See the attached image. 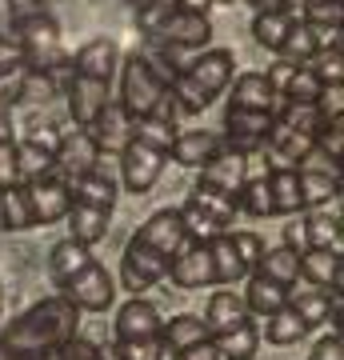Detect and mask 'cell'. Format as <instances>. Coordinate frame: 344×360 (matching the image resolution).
<instances>
[{"label": "cell", "instance_id": "cell-1", "mask_svg": "<svg viewBox=\"0 0 344 360\" xmlns=\"http://www.w3.org/2000/svg\"><path fill=\"white\" fill-rule=\"evenodd\" d=\"M80 328V309L60 292L44 296L40 304L25 309L16 321L4 324L0 333V352L8 360H40L44 352H56L64 340H72Z\"/></svg>", "mask_w": 344, "mask_h": 360}, {"label": "cell", "instance_id": "cell-2", "mask_svg": "<svg viewBox=\"0 0 344 360\" xmlns=\"http://www.w3.org/2000/svg\"><path fill=\"white\" fill-rule=\"evenodd\" d=\"M13 40L25 52V65L32 72H72V56L64 49L60 25L44 0H8Z\"/></svg>", "mask_w": 344, "mask_h": 360}, {"label": "cell", "instance_id": "cell-3", "mask_svg": "<svg viewBox=\"0 0 344 360\" xmlns=\"http://www.w3.org/2000/svg\"><path fill=\"white\" fill-rule=\"evenodd\" d=\"M232 77H236V56L229 49H208L196 60H189L180 77H172L168 92L180 112H204L220 92H229Z\"/></svg>", "mask_w": 344, "mask_h": 360}, {"label": "cell", "instance_id": "cell-4", "mask_svg": "<svg viewBox=\"0 0 344 360\" xmlns=\"http://www.w3.org/2000/svg\"><path fill=\"white\" fill-rule=\"evenodd\" d=\"M120 108H125L128 120H144V116H156V120H168L177 124V108H172V92L160 80L148 56H128L125 68H120Z\"/></svg>", "mask_w": 344, "mask_h": 360}, {"label": "cell", "instance_id": "cell-5", "mask_svg": "<svg viewBox=\"0 0 344 360\" xmlns=\"http://www.w3.org/2000/svg\"><path fill=\"white\" fill-rule=\"evenodd\" d=\"M232 217H236V196L212 193L196 184L189 193V200L180 205V220H184V236L189 240H212L232 232Z\"/></svg>", "mask_w": 344, "mask_h": 360}, {"label": "cell", "instance_id": "cell-6", "mask_svg": "<svg viewBox=\"0 0 344 360\" xmlns=\"http://www.w3.org/2000/svg\"><path fill=\"white\" fill-rule=\"evenodd\" d=\"M113 292H116V284H113V276H108V269H104L101 260L84 264L72 281L60 284V296L72 300L80 312H104L113 304Z\"/></svg>", "mask_w": 344, "mask_h": 360}, {"label": "cell", "instance_id": "cell-7", "mask_svg": "<svg viewBox=\"0 0 344 360\" xmlns=\"http://www.w3.org/2000/svg\"><path fill=\"white\" fill-rule=\"evenodd\" d=\"M168 276V257H160L156 248L141 245L136 236L125 245V260H120V284H125L132 296L148 292L153 284H160Z\"/></svg>", "mask_w": 344, "mask_h": 360}, {"label": "cell", "instance_id": "cell-8", "mask_svg": "<svg viewBox=\"0 0 344 360\" xmlns=\"http://www.w3.org/2000/svg\"><path fill=\"white\" fill-rule=\"evenodd\" d=\"M25 188V200H28V212H32V229H44V224H60L68 217V180L60 172H52L44 180H32V184H20Z\"/></svg>", "mask_w": 344, "mask_h": 360}, {"label": "cell", "instance_id": "cell-9", "mask_svg": "<svg viewBox=\"0 0 344 360\" xmlns=\"http://www.w3.org/2000/svg\"><path fill=\"white\" fill-rule=\"evenodd\" d=\"M148 40L160 44V49L192 52V49H204V44L212 40V25H208V16H200V13H180L177 8V13L165 16V20L148 32Z\"/></svg>", "mask_w": 344, "mask_h": 360}, {"label": "cell", "instance_id": "cell-10", "mask_svg": "<svg viewBox=\"0 0 344 360\" xmlns=\"http://www.w3.org/2000/svg\"><path fill=\"white\" fill-rule=\"evenodd\" d=\"M165 160H168V153H160V148H148V144H141V141H128L125 148H120V176H125V188L132 196H144L156 180H160Z\"/></svg>", "mask_w": 344, "mask_h": 360}, {"label": "cell", "instance_id": "cell-11", "mask_svg": "<svg viewBox=\"0 0 344 360\" xmlns=\"http://www.w3.org/2000/svg\"><path fill=\"white\" fill-rule=\"evenodd\" d=\"M168 281L192 292V288H212V252L208 240H184L177 257L168 260Z\"/></svg>", "mask_w": 344, "mask_h": 360}, {"label": "cell", "instance_id": "cell-12", "mask_svg": "<svg viewBox=\"0 0 344 360\" xmlns=\"http://www.w3.org/2000/svg\"><path fill=\"white\" fill-rule=\"evenodd\" d=\"M92 168H101V148L89 136V129H72L60 132V144H56V172L64 180H77Z\"/></svg>", "mask_w": 344, "mask_h": 360}, {"label": "cell", "instance_id": "cell-13", "mask_svg": "<svg viewBox=\"0 0 344 360\" xmlns=\"http://www.w3.org/2000/svg\"><path fill=\"white\" fill-rule=\"evenodd\" d=\"M136 240L148 248H156L160 257H177V248L189 240L184 236V220H180V208H156L153 217L144 220L141 229H136Z\"/></svg>", "mask_w": 344, "mask_h": 360}, {"label": "cell", "instance_id": "cell-14", "mask_svg": "<svg viewBox=\"0 0 344 360\" xmlns=\"http://www.w3.org/2000/svg\"><path fill=\"white\" fill-rule=\"evenodd\" d=\"M165 328V316L153 300L144 296H132L125 309L116 312V345H128V340H148V336H160Z\"/></svg>", "mask_w": 344, "mask_h": 360}, {"label": "cell", "instance_id": "cell-15", "mask_svg": "<svg viewBox=\"0 0 344 360\" xmlns=\"http://www.w3.org/2000/svg\"><path fill=\"white\" fill-rule=\"evenodd\" d=\"M68 112H72V124L77 129H89L96 112L108 104V80H92V77H68Z\"/></svg>", "mask_w": 344, "mask_h": 360}, {"label": "cell", "instance_id": "cell-16", "mask_svg": "<svg viewBox=\"0 0 344 360\" xmlns=\"http://www.w3.org/2000/svg\"><path fill=\"white\" fill-rule=\"evenodd\" d=\"M248 180V156H236L229 148H220L208 165L200 168V184L212 188V193H224V196H236Z\"/></svg>", "mask_w": 344, "mask_h": 360}, {"label": "cell", "instance_id": "cell-17", "mask_svg": "<svg viewBox=\"0 0 344 360\" xmlns=\"http://www.w3.org/2000/svg\"><path fill=\"white\" fill-rule=\"evenodd\" d=\"M204 328H208V340L212 336H224L232 333V328H241V324H248L253 316H248V309H244V300L232 288H217V292L208 296V309H204Z\"/></svg>", "mask_w": 344, "mask_h": 360}, {"label": "cell", "instance_id": "cell-18", "mask_svg": "<svg viewBox=\"0 0 344 360\" xmlns=\"http://www.w3.org/2000/svg\"><path fill=\"white\" fill-rule=\"evenodd\" d=\"M229 108H248V112H272L276 116V108H281V101L272 96V89H268L265 72H241V77H232L229 84Z\"/></svg>", "mask_w": 344, "mask_h": 360}, {"label": "cell", "instance_id": "cell-19", "mask_svg": "<svg viewBox=\"0 0 344 360\" xmlns=\"http://www.w3.org/2000/svg\"><path fill=\"white\" fill-rule=\"evenodd\" d=\"M220 148H224V144H220V132L192 129V132H177V141H172L168 156H172L180 168H204Z\"/></svg>", "mask_w": 344, "mask_h": 360}, {"label": "cell", "instance_id": "cell-20", "mask_svg": "<svg viewBox=\"0 0 344 360\" xmlns=\"http://www.w3.org/2000/svg\"><path fill=\"white\" fill-rule=\"evenodd\" d=\"M300 281L312 284V288H320V292L336 296L344 288L340 257H332V252H317V248L300 252Z\"/></svg>", "mask_w": 344, "mask_h": 360}, {"label": "cell", "instance_id": "cell-21", "mask_svg": "<svg viewBox=\"0 0 344 360\" xmlns=\"http://www.w3.org/2000/svg\"><path fill=\"white\" fill-rule=\"evenodd\" d=\"M284 304L300 316L305 328H320V324H329V316H332V296L312 288V284H305V281H296L293 288H288V300H284Z\"/></svg>", "mask_w": 344, "mask_h": 360}, {"label": "cell", "instance_id": "cell-22", "mask_svg": "<svg viewBox=\"0 0 344 360\" xmlns=\"http://www.w3.org/2000/svg\"><path fill=\"white\" fill-rule=\"evenodd\" d=\"M89 136L96 141L101 153H120V148L128 144V116H125V108H120L116 101H108L101 112H96V120L89 124Z\"/></svg>", "mask_w": 344, "mask_h": 360}, {"label": "cell", "instance_id": "cell-23", "mask_svg": "<svg viewBox=\"0 0 344 360\" xmlns=\"http://www.w3.org/2000/svg\"><path fill=\"white\" fill-rule=\"evenodd\" d=\"M68 196L77 200V205H92V208H104V212H113L116 205V180L104 172V168H92L84 176L68 180Z\"/></svg>", "mask_w": 344, "mask_h": 360}, {"label": "cell", "instance_id": "cell-24", "mask_svg": "<svg viewBox=\"0 0 344 360\" xmlns=\"http://www.w3.org/2000/svg\"><path fill=\"white\" fill-rule=\"evenodd\" d=\"M108 217L113 212H104V208H92V205H68V240H77V245L92 248L96 240H104L108 236Z\"/></svg>", "mask_w": 344, "mask_h": 360}, {"label": "cell", "instance_id": "cell-25", "mask_svg": "<svg viewBox=\"0 0 344 360\" xmlns=\"http://www.w3.org/2000/svg\"><path fill=\"white\" fill-rule=\"evenodd\" d=\"M256 276H265L268 284H276V288H293L300 281V257H296L293 248H265L260 260H256Z\"/></svg>", "mask_w": 344, "mask_h": 360}, {"label": "cell", "instance_id": "cell-26", "mask_svg": "<svg viewBox=\"0 0 344 360\" xmlns=\"http://www.w3.org/2000/svg\"><path fill=\"white\" fill-rule=\"evenodd\" d=\"M305 240L308 248L317 252H332V257H344V232H340V208L336 212H312L305 217Z\"/></svg>", "mask_w": 344, "mask_h": 360}, {"label": "cell", "instance_id": "cell-27", "mask_svg": "<svg viewBox=\"0 0 344 360\" xmlns=\"http://www.w3.org/2000/svg\"><path fill=\"white\" fill-rule=\"evenodd\" d=\"M265 180H268V193H272V212H276V217H300V212H305L296 168H272Z\"/></svg>", "mask_w": 344, "mask_h": 360}, {"label": "cell", "instance_id": "cell-28", "mask_svg": "<svg viewBox=\"0 0 344 360\" xmlns=\"http://www.w3.org/2000/svg\"><path fill=\"white\" fill-rule=\"evenodd\" d=\"M160 340H165V352H177V356H180L184 348L208 340V328H204V321L196 316V312H180V316H168V321H165Z\"/></svg>", "mask_w": 344, "mask_h": 360}, {"label": "cell", "instance_id": "cell-29", "mask_svg": "<svg viewBox=\"0 0 344 360\" xmlns=\"http://www.w3.org/2000/svg\"><path fill=\"white\" fill-rule=\"evenodd\" d=\"M208 252H212V284L232 288V284H241L244 276H248L244 260L236 257V248H232V240H229V232H224V236H212V240H208Z\"/></svg>", "mask_w": 344, "mask_h": 360}, {"label": "cell", "instance_id": "cell-30", "mask_svg": "<svg viewBox=\"0 0 344 360\" xmlns=\"http://www.w3.org/2000/svg\"><path fill=\"white\" fill-rule=\"evenodd\" d=\"M241 300H244V309H248V316H253V321H256V316H265V321H268L276 309H284L288 288H276V284H268L265 276H256V272H253Z\"/></svg>", "mask_w": 344, "mask_h": 360}, {"label": "cell", "instance_id": "cell-31", "mask_svg": "<svg viewBox=\"0 0 344 360\" xmlns=\"http://www.w3.org/2000/svg\"><path fill=\"white\" fill-rule=\"evenodd\" d=\"M92 252L84 245H77V240H68V236H64V240H56V245H52V252H49V269H52V281L56 284H64V281H72V276H77L80 269H84V264H92Z\"/></svg>", "mask_w": 344, "mask_h": 360}, {"label": "cell", "instance_id": "cell-32", "mask_svg": "<svg viewBox=\"0 0 344 360\" xmlns=\"http://www.w3.org/2000/svg\"><path fill=\"white\" fill-rule=\"evenodd\" d=\"M212 345H217L220 360H253L260 352V328H256V321H248L224 336H212Z\"/></svg>", "mask_w": 344, "mask_h": 360}, {"label": "cell", "instance_id": "cell-33", "mask_svg": "<svg viewBox=\"0 0 344 360\" xmlns=\"http://www.w3.org/2000/svg\"><path fill=\"white\" fill-rule=\"evenodd\" d=\"M296 180H300V200H305V208H320V205H329V200H340V180H336V172H305V168H296Z\"/></svg>", "mask_w": 344, "mask_h": 360}, {"label": "cell", "instance_id": "cell-34", "mask_svg": "<svg viewBox=\"0 0 344 360\" xmlns=\"http://www.w3.org/2000/svg\"><path fill=\"white\" fill-rule=\"evenodd\" d=\"M272 112H248V108H229L224 112V136H248V141H265L272 129Z\"/></svg>", "mask_w": 344, "mask_h": 360}, {"label": "cell", "instance_id": "cell-35", "mask_svg": "<svg viewBox=\"0 0 344 360\" xmlns=\"http://www.w3.org/2000/svg\"><path fill=\"white\" fill-rule=\"evenodd\" d=\"M32 229V212H28L25 188H0V232H25Z\"/></svg>", "mask_w": 344, "mask_h": 360}, {"label": "cell", "instance_id": "cell-36", "mask_svg": "<svg viewBox=\"0 0 344 360\" xmlns=\"http://www.w3.org/2000/svg\"><path fill=\"white\" fill-rule=\"evenodd\" d=\"M128 141H141V144H148V148H160V153H168V148H172V141H177V124L156 120V116L128 120Z\"/></svg>", "mask_w": 344, "mask_h": 360}, {"label": "cell", "instance_id": "cell-37", "mask_svg": "<svg viewBox=\"0 0 344 360\" xmlns=\"http://www.w3.org/2000/svg\"><path fill=\"white\" fill-rule=\"evenodd\" d=\"M305 336H308V328L300 324V316H296L288 304L276 309L272 316H268V324H265V340H268V345H276V348L296 345V340H305Z\"/></svg>", "mask_w": 344, "mask_h": 360}, {"label": "cell", "instance_id": "cell-38", "mask_svg": "<svg viewBox=\"0 0 344 360\" xmlns=\"http://www.w3.org/2000/svg\"><path fill=\"white\" fill-rule=\"evenodd\" d=\"M293 20H296L293 13H256V20H253L256 44H265L268 52H281V44H284V37H288Z\"/></svg>", "mask_w": 344, "mask_h": 360}, {"label": "cell", "instance_id": "cell-39", "mask_svg": "<svg viewBox=\"0 0 344 360\" xmlns=\"http://www.w3.org/2000/svg\"><path fill=\"white\" fill-rule=\"evenodd\" d=\"M56 172V156L40 153V148H32V144H16V176H20V184H32V180H44Z\"/></svg>", "mask_w": 344, "mask_h": 360}, {"label": "cell", "instance_id": "cell-40", "mask_svg": "<svg viewBox=\"0 0 344 360\" xmlns=\"http://www.w3.org/2000/svg\"><path fill=\"white\" fill-rule=\"evenodd\" d=\"M236 212H248V217L265 220V217H276L272 212V193H268V180H244V188L236 193Z\"/></svg>", "mask_w": 344, "mask_h": 360}, {"label": "cell", "instance_id": "cell-41", "mask_svg": "<svg viewBox=\"0 0 344 360\" xmlns=\"http://www.w3.org/2000/svg\"><path fill=\"white\" fill-rule=\"evenodd\" d=\"M317 56V49H312V37H308V28L305 20L296 16L293 28H288V37H284L281 52H276V60H284V65H308Z\"/></svg>", "mask_w": 344, "mask_h": 360}, {"label": "cell", "instance_id": "cell-42", "mask_svg": "<svg viewBox=\"0 0 344 360\" xmlns=\"http://www.w3.org/2000/svg\"><path fill=\"white\" fill-rule=\"evenodd\" d=\"M320 84L317 77H312V68L308 65H300V68H293V77L284 80V92H281V104H312L320 96Z\"/></svg>", "mask_w": 344, "mask_h": 360}, {"label": "cell", "instance_id": "cell-43", "mask_svg": "<svg viewBox=\"0 0 344 360\" xmlns=\"http://www.w3.org/2000/svg\"><path fill=\"white\" fill-rule=\"evenodd\" d=\"M300 20L305 25H329V28H340L344 20V4L340 0H308L300 8Z\"/></svg>", "mask_w": 344, "mask_h": 360}, {"label": "cell", "instance_id": "cell-44", "mask_svg": "<svg viewBox=\"0 0 344 360\" xmlns=\"http://www.w3.org/2000/svg\"><path fill=\"white\" fill-rule=\"evenodd\" d=\"M308 68H312V77H317L320 84H340V80H344V60H340V49L317 52V56L308 60Z\"/></svg>", "mask_w": 344, "mask_h": 360}, {"label": "cell", "instance_id": "cell-45", "mask_svg": "<svg viewBox=\"0 0 344 360\" xmlns=\"http://www.w3.org/2000/svg\"><path fill=\"white\" fill-rule=\"evenodd\" d=\"M312 108H317V116L324 120V124H332V120H344V84H324L320 89V96L312 101Z\"/></svg>", "mask_w": 344, "mask_h": 360}, {"label": "cell", "instance_id": "cell-46", "mask_svg": "<svg viewBox=\"0 0 344 360\" xmlns=\"http://www.w3.org/2000/svg\"><path fill=\"white\" fill-rule=\"evenodd\" d=\"M116 356L120 360H165V340H160V336L128 340V345H116Z\"/></svg>", "mask_w": 344, "mask_h": 360}, {"label": "cell", "instance_id": "cell-47", "mask_svg": "<svg viewBox=\"0 0 344 360\" xmlns=\"http://www.w3.org/2000/svg\"><path fill=\"white\" fill-rule=\"evenodd\" d=\"M317 148L332 160V172H336L340 153H344V120H332V124H324V129L317 132Z\"/></svg>", "mask_w": 344, "mask_h": 360}, {"label": "cell", "instance_id": "cell-48", "mask_svg": "<svg viewBox=\"0 0 344 360\" xmlns=\"http://www.w3.org/2000/svg\"><path fill=\"white\" fill-rule=\"evenodd\" d=\"M232 248H236V257L244 260V269H248V276H253L256 260H260V252H265V240L256 236V232H229Z\"/></svg>", "mask_w": 344, "mask_h": 360}, {"label": "cell", "instance_id": "cell-49", "mask_svg": "<svg viewBox=\"0 0 344 360\" xmlns=\"http://www.w3.org/2000/svg\"><path fill=\"white\" fill-rule=\"evenodd\" d=\"M56 360H101V348L92 345L89 336H72V340H64L60 348H56Z\"/></svg>", "mask_w": 344, "mask_h": 360}, {"label": "cell", "instance_id": "cell-50", "mask_svg": "<svg viewBox=\"0 0 344 360\" xmlns=\"http://www.w3.org/2000/svg\"><path fill=\"white\" fill-rule=\"evenodd\" d=\"M20 176H16V141L0 144V188H16Z\"/></svg>", "mask_w": 344, "mask_h": 360}, {"label": "cell", "instance_id": "cell-51", "mask_svg": "<svg viewBox=\"0 0 344 360\" xmlns=\"http://www.w3.org/2000/svg\"><path fill=\"white\" fill-rule=\"evenodd\" d=\"M28 144H32V148H40V153L56 156V144H60V132L52 129V124H32V129H28Z\"/></svg>", "mask_w": 344, "mask_h": 360}, {"label": "cell", "instance_id": "cell-52", "mask_svg": "<svg viewBox=\"0 0 344 360\" xmlns=\"http://www.w3.org/2000/svg\"><path fill=\"white\" fill-rule=\"evenodd\" d=\"M25 65V52H20V44H16L8 32H0V77L4 72H13V68Z\"/></svg>", "mask_w": 344, "mask_h": 360}, {"label": "cell", "instance_id": "cell-53", "mask_svg": "<svg viewBox=\"0 0 344 360\" xmlns=\"http://www.w3.org/2000/svg\"><path fill=\"white\" fill-rule=\"evenodd\" d=\"M308 37H312V49L317 52H329V49H340V28H329V25H305Z\"/></svg>", "mask_w": 344, "mask_h": 360}, {"label": "cell", "instance_id": "cell-54", "mask_svg": "<svg viewBox=\"0 0 344 360\" xmlns=\"http://www.w3.org/2000/svg\"><path fill=\"white\" fill-rule=\"evenodd\" d=\"M308 360H344V340H340V333H329L324 340H317V348L308 352Z\"/></svg>", "mask_w": 344, "mask_h": 360}, {"label": "cell", "instance_id": "cell-55", "mask_svg": "<svg viewBox=\"0 0 344 360\" xmlns=\"http://www.w3.org/2000/svg\"><path fill=\"white\" fill-rule=\"evenodd\" d=\"M284 248H293L296 257L300 252H308V240H305V217H296L284 224Z\"/></svg>", "mask_w": 344, "mask_h": 360}, {"label": "cell", "instance_id": "cell-56", "mask_svg": "<svg viewBox=\"0 0 344 360\" xmlns=\"http://www.w3.org/2000/svg\"><path fill=\"white\" fill-rule=\"evenodd\" d=\"M180 360H220V352H217V345H212V340H200V345L184 348V352H180Z\"/></svg>", "mask_w": 344, "mask_h": 360}, {"label": "cell", "instance_id": "cell-57", "mask_svg": "<svg viewBox=\"0 0 344 360\" xmlns=\"http://www.w3.org/2000/svg\"><path fill=\"white\" fill-rule=\"evenodd\" d=\"M4 141H16L13 132V108H0V144Z\"/></svg>", "mask_w": 344, "mask_h": 360}, {"label": "cell", "instance_id": "cell-58", "mask_svg": "<svg viewBox=\"0 0 344 360\" xmlns=\"http://www.w3.org/2000/svg\"><path fill=\"white\" fill-rule=\"evenodd\" d=\"M177 8H180V13H200V16H208L212 0H177Z\"/></svg>", "mask_w": 344, "mask_h": 360}, {"label": "cell", "instance_id": "cell-59", "mask_svg": "<svg viewBox=\"0 0 344 360\" xmlns=\"http://www.w3.org/2000/svg\"><path fill=\"white\" fill-rule=\"evenodd\" d=\"M256 13H284V0H248Z\"/></svg>", "mask_w": 344, "mask_h": 360}, {"label": "cell", "instance_id": "cell-60", "mask_svg": "<svg viewBox=\"0 0 344 360\" xmlns=\"http://www.w3.org/2000/svg\"><path fill=\"white\" fill-rule=\"evenodd\" d=\"M305 4H308V0H284V13H300V8H305Z\"/></svg>", "mask_w": 344, "mask_h": 360}, {"label": "cell", "instance_id": "cell-61", "mask_svg": "<svg viewBox=\"0 0 344 360\" xmlns=\"http://www.w3.org/2000/svg\"><path fill=\"white\" fill-rule=\"evenodd\" d=\"M125 4H132V8H136V13H144V8H148V4H153V0H125Z\"/></svg>", "mask_w": 344, "mask_h": 360}]
</instances>
